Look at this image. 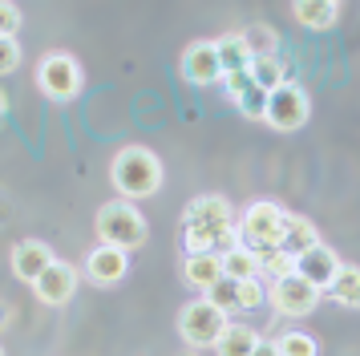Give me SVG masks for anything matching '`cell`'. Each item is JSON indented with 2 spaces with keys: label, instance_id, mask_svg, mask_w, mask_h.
<instances>
[{
  "label": "cell",
  "instance_id": "1",
  "mask_svg": "<svg viewBox=\"0 0 360 356\" xmlns=\"http://www.w3.org/2000/svg\"><path fill=\"white\" fill-rule=\"evenodd\" d=\"M182 247L186 255H223L235 247V210L223 194H198L182 215Z\"/></svg>",
  "mask_w": 360,
  "mask_h": 356
},
{
  "label": "cell",
  "instance_id": "2",
  "mask_svg": "<svg viewBox=\"0 0 360 356\" xmlns=\"http://www.w3.org/2000/svg\"><path fill=\"white\" fill-rule=\"evenodd\" d=\"M110 182H114V191L126 203L150 198V194H158V186H162V162L146 146H126L110 162Z\"/></svg>",
  "mask_w": 360,
  "mask_h": 356
},
{
  "label": "cell",
  "instance_id": "3",
  "mask_svg": "<svg viewBox=\"0 0 360 356\" xmlns=\"http://www.w3.org/2000/svg\"><path fill=\"white\" fill-rule=\"evenodd\" d=\"M283 231H288V210L279 207V203H271V198H259L243 215H235V243L243 251H251V255L276 251Z\"/></svg>",
  "mask_w": 360,
  "mask_h": 356
},
{
  "label": "cell",
  "instance_id": "4",
  "mask_svg": "<svg viewBox=\"0 0 360 356\" xmlns=\"http://www.w3.org/2000/svg\"><path fill=\"white\" fill-rule=\"evenodd\" d=\"M98 239L101 247H117V251H138V247H146L150 239V227H146V215L126 203V198H110L105 207L98 210Z\"/></svg>",
  "mask_w": 360,
  "mask_h": 356
},
{
  "label": "cell",
  "instance_id": "5",
  "mask_svg": "<svg viewBox=\"0 0 360 356\" xmlns=\"http://www.w3.org/2000/svg\"><path fill=\"white\" fill-rule=\"evenodd\" d=\"M37 85L53 101H73L82 94V65L73 61L69 53H49L37 65Z\"/></svg>",
  "mask_w": 360,
  "mask_h": 356
},
{
  "label": "cell",
  "instance_id": "6",
  "mask_svg": "<svg viewBox=\"0 0 360 356\" xmlns=\"http://www.w3.org/2000/svg\"><path fill=\"white\" fill-rule=\"evenodd\" d=\"M227 324H231V320H227V316H223L214 304H207V300H195V304L182 307L179 332H182V340H186V344H195V348H214Z\"/></svg>",
  "mask_w": 360,
  "mask_h": 356
},
{
  "label": "cell",
  "instance_id": "7",
  "mask_svg": "<svg viewBox=\"0 0 360 356\" xmlns=\"http://www.w3.org/2000/svg\"><path fill=\"white\" fill-rule=\"evenodd\" d=\"M308 94L300 89V85H279V89H271L267 94V113H263V122L267 126H276L279 134H292V129H300L304 122H308Z\"/></svg>",
  "mask_w": 360,
  "mask_h": 356
},
{
  "label": "cell",
  "instance_id": "8",
  "mask_svg": "<svg viewBox=\"0 0 360 356\" xmlns=\"http://www.w3.org/2000/svg\"><path fill=\"white\" fill-rule=\"evenodd\" d=\"M320 295H324V291H316L308 279H300L295 272L271 284V307H276L279 316H292V320L311 316V312H316V304H320Z\"/></svg>",
  "mask_w": 360,
  "mask_h": 356
},
{
  "label": "cell",
  "instance_id": "9",
  "mask_svg": "<svg viewBox=\"0 0 360 356\" xmlns=\"http://www.w3.org/2000/svg\"><path fill=\"white\" fill-rule=\"evenodd\" d=\"M292 272L300 275V279H308L316 291H328L332 288V279H336V272H340V259H336V251L332 247H311V251H304V255H295Z\"/></svg>",
  "mask_w": 360,
  "mask_h": 356
},
{
  "label": "cell",
  "instance_id": "10",
  "mask_svg": "<svg viewBox=\"0 0 360 356\" xmlns=\"http://www.w3.org/2000/svg\"><path fill=\"white\" fill-rule=\"evenodd\" d=\"M37 291V300L41 304H49V307H61L73 300V291H77V272L69 267L65 259H53L49 267H45V275L33 284Z\"/></svg>",
  "mask_w": 360,
  "mask_h": 356
},
{
  "label": "cell",
  "instance_id": "11",
  "mask_svg": "<svg viewBox=\"0 0 360 356\" xmlns=\"http://www.w3.org/2000/svg\"><path fill=\"white\" fill-rule=\"evenodd\" d=\"M182 77L191 85H219L223 81V65L214 53V41H195L182 53Z\"/></svg>",
  "mask_w": 360,
  "mask_h": 356
},
{
  "label": "cell",
  "instance_id": "12",
  "mask_svg": "<svg viewBox=\"0 0 360 356\" xmlns=\"http://www.w3.org/2000/svg\"><path fill=\"white\" fill-rule=\"evenodd\" d=\"M126 272H130V255L117 251V247H94L89 259H85V275H89V284H98V288L122 284Z\"/></svg>",
  "mask_w": 360,
  "mask_h": 356
},
{
  "label": "cell",
  "instance_id": "13",
  "mask_svg": "<svg viewBox=\"0 0 360 356\" xmlns=\"http://www.w3.org/2000/svg\"><path fill=\"white\" fill-rule=\"evenodd\" d=\"M53 259H57V255H53L49 243H41V239H20L17 247H13V272H17V279H25V284H37Z\"/></svg>",
  "mask_w": 360,
  "mask_h": 356
},
{
  "label": "cell",
  "instance_id": "14",
  "mask_svg": "<svg viewBox=\"0 0 360 356\" xmlns=\"http://www.w3.org/2000/svg\"><path fill=\"white\" fill-rule=\"evenodd\" d=\"M311 247H320L316 223L304 219V215H288V231H283V239H279V251L295 259V255H304V251H311Z\"/></svg>",
  "mask_w": 360,
  "mask_h": 356
},
{
  "label": "cell",
  "instance_id": "15",
  "mask_svg": "<svg viewBox=\"0 0 360 356\" xmlns=\"http://www.w3.org/2000/svg\"><path fill=\"white\" fill-rule=\"evenodd\" d=\"M292 13L304 29H332L340 20V4L336 0H295Z\"/></svg>",
  "mask_w": 360,
  "mask_h": 356
},
{
  "label": "cell",
  "instance_id": "16",
  "mask_svg": "<svg viewBox=\"0 0 360 356\" xmlns=\"http://www.w3.org/2000/svg\"><path fill=\"white\" fill-rule=\"evenodd\" d=\"M214 53H219L223 73H243V69H251V49H247L243 32H223L214 41Z\"/></svg>",
  "mask_w": 360,
  "mask_h": 356
},
{
  "label": "cell",
  "instance_id": "17",
  "mask_svg": "<svg viewBox=\"0 0 360 356\" xmlns=\"http://www.w3.org/2000/svg\"><path fill=\"white\" fill-rule=\"evenodd\" d=\"M259 340H263V336L255 332V328H247V324H235V320H231L227 328H223L219 344H214V352H219V356H251Z\"/></svg>",
  "mask_w": 360,
  "mask_h": 356
},
{
  "label": "cell",
  "instance_id": "18",
  "mask_svg": "<svg viewBox=\"0 0 360 356\" xmlns=\"http://www.w3.org/2000/svg\"><path fill=\"white\" fill-rule=\"evenodd\" d=\"M182 275H186V284L198 291H207L214 284V279H223V263H219V255H186V263H182Z\"/></svg>",
  "mask_w": 360,
  "mask_h": 356
},
{
  "label": "cell",
  "instance_id": "19",
  "mask_svg": "<svg viewBox=\"0 0 360 356\" xmlns=\"http://www.w3.org/2000/svg\"><path fill=\"white\" fill-rule=\"evenodd\" d=\"M328 295H332L340 307H352V312H360V267H352V263H340V272H336V279H332Z\"/></svg>",
  "mask_w": 360,
  "mask_h": 356
},
{
  "label": "cell",
  "instance_id": "20",
  "mask_svg": "<svg viewBox=\"0 0 360 356\" xmlns=\"http://www.w3.org/2000/svg\"><path fill=\"white\" fill-rule=\"evenodd\" d=\"M251 81H255V85H259V89H267V94H271V89H279V85H288V61H283V57H255V61H251Z\"/></svg>",
  "mask_w": 360,
  "mask_h": 356
},
{
  "label": "cell",
  "instance_id": "21",
  "mask_svg": "<svg viewBox=\"0 0 360 356\" xmlns=\"http://www.w3.org/2000/svg\"><path fill=\"white\" fill-rule=\"evenodd\" d=\"M219 263H223V279H235V284H243V279H255V275H259L255 255H251V251H243L239 243H235L231 251H223V255H219Z\"/></svg>",
  "mask_w": 360,
  "mask_h": 356
},
{
  "label": "cell",
  "instance_id": "22",
  "mask_svg": "<svg viewBox=\"0 0 360 356\" xmlns=\"http://www.w3.org/2000/svg\"><path fill=\"white\" fill-rule=\"evenodd\" d=\"M202 300H207V304H214L223 316H227V320L235 316V312H243V300H239V284H235V279H214L211 288L202 291Z\"/></svg>",
  "mask_w": 360,
  "mask_h": 356
},
{
  "label": "cell",
  "instance_id": "23",
  "mask_svg": "<svg viewBox=\"0 0 360 356\" xmlns=\"http://www.w3.org/2000/svg\"><path fill=\"white\" fill-rule=\"evenodd\" d=\"M243 41H247V49H251V61H255V57H276L279 53V37L267 29V25H247Z\"/></svg>",
  "mask_w": 360,
  "mask_h": 356
},
{
  "label": "cell",
  "instance_id": "24",
  "mask_svg": "<svg viewBox=\"0 0 360 356\" xmlns=\"http://www.w3.org/2000/svg\"><path fill=\"white\" fill-rule=\"evenodd\" d=\"M316 340L308 336V332H283V336L276 340V352L279 356H316Z\"/></svg>",
  "mask_w": 360,
  "mask_h": 356
},
{
  "label": "cell",
  "instance_id": "25",
  "mask_svg": "<svg viewBox=\"0 0 360 356\" xmlns=\"http://www.w3.org/2000/svg\"><path fill=\"white\" fill-rule=\"evenodd\" d=\"M255 263H259V275H267V279H271V284H276V279H283V275H292V263L295 259L292 255H283V251H267V255H255Z\"/></svg>",
  "mask_w": 360,
  "mask_h": 356
},
{
  "label": "cell",
  "instance_id": "26",
  "mask_svg": "<svg viewBox=\"0 0 360 356\" xmlns=\"http://www.w3.org/2000/svg\"><path fill=\"white\" fill-rule=\"evenodd\" d=\"M235 106H239L247 117H259V122H263V113H267V89H259V85H247L243 94L235 97Z\"/></svg>",
  "mask_w": 360,
  "mask_h": 356
},
{
  "label": "cell",
  "instance_id": "27",
  "mask_svg": "<svg viewBox=\"0 0 360 356\" xmlns=\"http://www.w3.org/2000/svg\"><path fill=\"white\" fill-rule=\"evenodd\" d=\"M20 25H25V16H20V8H17V4H8V0H0V37L17 41Z\"/></svg>",
  "mask_w": 360,
  "mask_h": 356
},
{
  "label": "cell",
  "instance_id": "28",
  "mask_svg": "<svg viewBox=\"0 0 360 356\" xmlns=\"http://www.w3.org/2000/svg\"><path fill=\"white\" fill-rule=\"evenodd\" d=\"M239 300H243V312H255V307L263 304V284H259V275L239 284Z\"/></svg>",
  "mask_w": 360,
  "mask_h": 356
},
{
  "label": "cell",
  "instance_id": "29",
  "mask_svg": "<svg viewBox=\"0 0 360 356\" xmlns=\"http://www.w3.org/2000/svg\"><path fill=\"white\" fill-rule=\"evenodd\" d=\"M17 65H20V45L8 41V37H0V73H13Z\"/></svg>",
  "mask_w": 360,
  "mask_h": 356
},
{
  "label": "cell",
  "instance_id": "30",
  "mask_svg": "<svg viewBox=\"0 0 360 356\" xmlns=\"http://www.w3.org/2000/svg\"><path fill=\"white\" fill-rule=\"evenodd\" d=\"M219 85H223L231 97H239L247 85H255V81H251V69H243V73H223V81H219Z\"/></svg>",
  "mask_w": 360,
  "mask_h": 356
},
{
  "label": "cell",
  "instance_id": "31",
  "mask_svg": "<svg viewBox=\"0 0 360 356\" xmlns=\"http://www.w3.org/2000/svg\"><path fill=\"white\" fill-rule=\"evenodd\" d=\"M251 356H279L276 352V340H259V344H255V352Z\"/></svg>",
  "mask_w": 360,
  "mask_h": 356
},
{
  "label": "cell",
  "instance_id": "32",
  "mask_svg": "<svg viewBox=\"0 0 360 356\" xmlns=\"http://www.w3.org/2000/svg\"><path fill=\"white\" fill-rule=\"evenodd\" d=\"M4 110H8V97H4V89H0V117H4Z\"/></svg>",
  "mask_w": 360,
  "mask_h": 356
},
{
  "label": "cell",
  "instance_id": "33",
  "mask_svg": "<svg viewBox=\"0 0 360 356\" xmlns=\"http://www.w3.org/2000/svg\"><path fill=\"white\" fill-rule=\"evenodd\" d=\"M4 320H8V312H4V304H0V324H4Z\"/></svg>",
  "mask_w": 360,
  "mask_h": 356
},
{
  "label": "cell",
  "instance_id": "34",
  "mask_svg": "<svg viewBox=\"0 0 360 356\" xmlns=\"http://www.w3.org/2000/svg\"><path fill=\"white\" fill-rule=\"evenodd\" d=\"M0 356H4V344H0Z\"/></svg>",
  "mask_w": 360,
  "mask_h": 356
}]
</instances>
